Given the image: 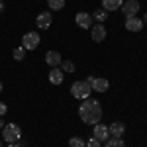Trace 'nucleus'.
Masks as SVG:
<instances>
[{
  "instance_id": "nucleus-1",
  "label": "nucleus",
  "mask_w": 147,
  "mask_h": 147,
  "mask_svg": "<svg viewBox=\"0 0 147 147\" xmlns=\"http://www.w3.org/2000/svg\"><path fill=\"white\" fill-rule=\"evenodd\" d=\"M79 118L88 125H94L102 120V104L94 98H86V100H80L79 106Z\"/></svg>"
},
{
  "instance_id": "nucleus-2",
  "label": "nucleus",
  "mask_w": 147,
  "mask_h": 147,
  "mask_svg": "<svg viewBox=\"0 0 147 147\" xmlns=\"http://www.w3.org/2000/svg\"><path fill=\"white\" fill-rule=\"evenodd\" d=\"M71 94H73V98H77V100H86V98H90L92 88H90V84H88L86 80H77V82L71 84Z\"/></svg>"
},
{
  "instance_id": "nucleus-3",
  "label": "nucleus",
  "mask_w": 147,
  "mask_h": 147,
  "mask_svg": "<svg viewBox=\"0 0 147 147\" xmlns=\"http://www.w3.org/2000/svg\"><path fill=\"white\" fill-rule=\"evenodd\" d=\"M2 139L6 141V143H18L20 139H22V127L18 124H6L2 127Z\"/></svg>"
},
{
  "instance_id": "nucleus-4",
  "label": "nucleus",
  "mask_w": 147,
  "mask_h": 147,
  "mask_svg": "<svg viewBox=\"0 0 147 147\" xmlns=\"http://www.w3.org/2000/svg\"><path fill=\"white\" fill-rule=\"evenodd\" d=\"M39 41H41V37L37 32H28V34H24L22 37V47L26 51H34L39 47Z\"/></svg>"
},
{
  "instance_id": "nucleus-5",
  "label": "nucleus",
  "mask_w": 147,
  "mask_h": 147,
  "mask_svg": "<svg viewBox=\"0 0 147 147\" xmlns=\"http://www.w3.org/2000/svg\"><path fill=\"white\" fill-rule=\"evenodd\" d=\"M86 82L90 84V88L94 92H106L110 88V80L104 79V77H94V75H90V77L86 79Z\"/></svg>"
},
{
  "instance_id": "nucleus-6",
  "label": "nucleus",
  "mask_w": 147,
  "mask_h": 147,
  "mask_svg": "<svg viewBox=\"0 0 147 147\" xmlns=\"http://www.w3.org/2000/svg\"><path fill=\"white\" fill-rule=\"evenodd\" d=\"M75 22H77V26H79L80 30H90L92 26H94V20H92V16L88 12H77Z\"/></svg>"
},
{
  "instance_id": "nucleus-7",
  "label": "nucleus",
  "mask_w": 147,
  "mask_h": 147,
  "mask_svg": "<svg viewBox=\"0 0 147 147\" xmlns=\"http://www.w3.org/2000/svg\"><path fill=\"white\" fill-rule=\"evenodd\" d=\"M139 2L137 0H125L124 4H122V12H124L125 20L127 18H134V16H137V12H139Z\"/></svg>"
},
{
  "instance_id": "nucleus-8",
  "label": "nucleus",
  "mask_w": 147,
  "mask_h": 147,
  "mask_svg": "<svg viewBox=\"0 0 147 147\" xmlns=\"http://www.w3.org/2000/svg\"><path fill=\"white\" fill-rule=\"evenodd\" d=\"M90 35H92V39H94L96 43L104 41V39H106V35H108L106 26H104V24H94V26L90 28Z\"/></svg>"
},
{
  "instance_id": "nucleus-9",
  "label": "nucleus",
  "mask_w": 147,
  "mask_h": 147,
  "mask_svg": "<svg viewBox=\"0 0 147 147\" xmlns=\"http://www.w3.org/2000/svg\"><path fill=\"white\" fill-rule=\"evenodd\" d=\"M92 137H96L100 143H104L108 137H110V131H108V125H104V124H94V131H92Z\"/></svg>"
},
{
  "instance_id": "nucleus-10",
  "label": "nucleus",
  "mask_w": 147,
  "mask_h": 147,
  "mask_svg": "<svg viewBox=\"0 0 147 147\" xmlns=\"http://www.w3.org/2000/svg\"><path fill=\"white\" fill-rule=\"evenodd\" d=\"M35 24H37L39 30H47V28H51V24H53V14H51V12H41V14L35 18Z\"/></svg>"
},
{
  "instance_id": "nucleus-11",
  "label": "nucleus",
  "mask_w": 147,
  "mask_h": 147,
  "mask_svg": "<svg viewBox=\"0 0 147 147\" xmlns=\"http://www.w3.org/2000/svg\"><path fill=\"white\" fill-rule=\"evenodd\" d=\"M47 79H49V82L51 84H63V80H65V75H63V69L61 67H53L51 71H49V75H47Z\"/></svg>"
},
{
  "instance_id": "nucleus-12",
  "label": "nucleus",
  "mask_w": 147,
  "mask_h": 147,
  "mask_svg": "<svg viewBox=\"0 0 147 147\" xmlns=\"http://www.w3.org/2000/svg\"><path fill=\"white\" fill-rule=\"evenodd\" d=\"M45 63L49 67H61L63 63V55L59 51H47L45 53Z\"/></svg>"
},
{
  "instance_id": "nucleus-13",
  "label": "nucleus",
  "mask_w": 147,
  "mask_h": 147,
  "mask_svg": "<svg viewBox=\"0 0 147 147\" xmlns=\"http://www.w3.org/2000/svg\"><path fill=\"white\" fill-rule=\"evenodd\" d=\"M125 30H127V32H141V30H143V20L137 18V16L127 18V20H125Z\"/></svg>"
},
{
  "instance_id": "nucleus-14",
  "label": "nucleus",
  "mask_w": 147,
  "mask_h": 147,
  "mask_svg": "<svg viewBox=\"0 0 147 147\" xmlns=\"http://www.w3.org/2000/svg\"><path fill=\"white\" fill-rule=\"evenodd\" d=\"M108 131H110L112 137H122L125 134V124L124 122H112L108 125Z\"/></svg>"
},
{
  "instance_id": "nucleus-15",
  "label": "nucleus",
  "mask_w": 147,
  "mask_h": 147,
  "mask_svg": "<svg viewBox=\"0 0 147 147\" xmlns=\"http://www.w3.org/2000/svg\"><path fill=\"white\" fill-rule=\"evenodd\" d=\"M124 4V0H102V8L106 12H114V10H120Z\"/></svg>"
},
{
  "instance_id": "nucleus-16",
  "label": "nucleus",
  "mask_w": 147,
  "mask_h": 147,
  "mask_svg": "<svg viewBox=\"0 0 147 147\" xmlns=\"http://www.w3.org/2000/svg\"><path fill=\"white\" fill-rule=\"evenodd\" d=\"M104 147H125V143L122 137H108L104 141Z\"/></svg>"
},
{
  "instance_id": "nucleus-17",
  "label": "nucleus",
  "mask_w": 147,
  "mask_h": 147,
  "mask_svg": "<svg viewBox=\"0 0 147 147\" xmlns=\"http://www.w3.org/2000/svg\"><path fill=\"white\" fill-rule=\"evenodd\" d=\"M92 20H96L98 24H104L106 20H108V12L104 10V8H100V10H94V16H92Z\"/></svg>"
},
{
  "instance_id": "nucleus-18",
  "label": "nucleus",
  "mask_w": 147,
  "mask_h": 147,
  "mask_svg": "<svg viewBox=\"0 0 147 147\" xmlns=\"http://www.w3.org/2000/svg\"><path fill=\"white\" fill-rule=\"evenodd\" d=\"M65 2L67 0H47V6H49V10H63Z\"/></svg>"
},
{
  "instance_id": "nucleus-19",
  "label": "nucleus",
  "mask_w": 147,
  "mask_h": 147,
  "mask_svg": "<svg viewBox=\"0 0 147 147\" xmlns=\"http://www.w3.org/2000/svg\"><path fill=\"white\" fill-rule=\"evenodd\" d=\"M12 57H14L16 61H24V59H26V49H24L22 45H20V47H16V49L12 51Z\"/></svg>"
},
{
  "instance_id": "nucleus-20",
  "label": "nucleus",
  "mask_w": 147,
  "mask_h": 147,
  "mask_svg": "<svg viewBox=\"0 0 147 147\" xmlns=\"http://www.w3.org/2000/svg\"><path fill=\"white\" fill-rule=\"evenodd\" d=\"M69 147H86V141L82 137H71L69 139Z\"/></svg>"
},
{
  "instance_id": "nucleus-21",
  "label": "nucleus",
  "mask_w": 147,
  "mask_h": 147,
  "mask_svg": "<svg viewBox=\"0 0 147 147\" xmlns=\"http://www.w3.org/2000/svg\"><path fill=\"white\" fill-rule=\"evenodd\" d=\"M61 69H63V73H75V63L73 61H63L61 63Z\"/></svg>"
},
{
  "instance_id": "nucleus-22",
  "label": "nucleus",
  "mask_w": 147,
  "mask_h": 147,
  "mask_svg": "<svg viewBox=\"0 0 147 147\" xmlns=\"http://www.w3.org/2000/svg\"><path fill=\"white\" fill-rule=\"evenodd\" d=\"M86 147H102V143L96 139V137H90V139L86 141Z\"/></svg>"
},
{
  "instance_id": "nucleus-23",
  "label": "nucleus",
  "mask_w": 147,
  "mask_h": 147,
  "mask_svg": "<svg viewBox=\"0 0 147 147\" xmlns=\"http://www.w3.org/2000/svg\"><path fill=\"white\" fill-rule=\"evenodd\" d=\"M6 112H8V106H6L4 102H0V118H4V116H6Z\"/></svg>"
},
{
  "instance_id": "nucleus-24",
  "label": "nucleus",
  "mask_w": 147,
  "mask_h": 147,
  "mask_svg": "<svg viewBox=\"0 0 147 147\" xmlns=\"http://www.w3.org/2000/svg\"><path fill=\"white\" fill-rule=\"evenodd\" d=\"M143 26H147V12L143 14Z\"/></svg>"
},
{
  "instance_id": "nucleus-25",
  "label": "nucleus",
  "mask_w": 147,
  "mask_h": 147,
  "mask_svg": "<svg viewBox=\"0 0 147 147\" xmlns=\"http://www.w3.org/2000/svg\"><path fill=\"white\" fill-rule=\"evenodd\" d=\"M6 147H20V143H8Z\"/></svg>"
},
{
  "instance_id": "nucleus-26",
  "label": "nucleus",
  "mask_w": 147,
  "mask_h": 147,
  "mask_svg": "<svg viewBox=\"0 0 147 147\" xmlns=\"http://www.w3.org/2000/svg\"><path fill=\"white\" fill-rule=\"evenodd\" d=\"M2 12H4V2L0 0V14H2Z\"/></svg>"
},
{
  "instance_id": "nucleus-27",
  "label": "nucleus",
  "mask_w": 147,
  "mask_h": 147,
  "mask_svg": "<svg viewBox=\"0 0 147 147\" xmlns=\"http://www.w3.org/2000/svg\"><path fill=\"white\" fill-rule=\"evenodd\" d=\"M4 125H6V122H4V120H2V118H0V129H2V127H4Z\"/></svg>"
},
{
  "instance_id": "nucleus-28",
  "label": "nucleus",
  "mask_w": 147,
  "mask_h": 147,
  "mask_svg": "<svg viewBox=\"0 0 147 147\" xmlns=\"http://www.w3.org/2000/svg\"><path fill=\"white\" fill-rule=\"evenodd\" d=\"M2 88H4V84H2V80H0V92H2Z\"/></svg>"
},
{
  "instance_id": "nucleus-29",
  "label": "nucleus",
  "mask_w": 147,
  "mask_h": 147,
  "mask_svg": "<svg viewBox=\"0 0 147 147\" xmlns=\"http://www.w3.org/2000/svg\"><path fill=\"white\" fill-rule=\"evenodd\" d=\"M0 147H4V145H2V139H0Z\"/></svg>"
}]
</instances>
